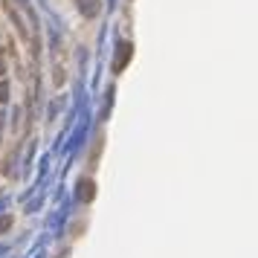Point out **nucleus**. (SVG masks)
Here are the masks:
<instances>
[{
	"instance_id": "nucleus-1",
	"label": "nucleus",
	"mask_w": 258,
	"mask_h": 258,
	"mask_svg": "<svg viewBox=\"0 0 258 258\" xmlns=\"http://www.w3.org/2000/svg\"><path fill=\"white\" fill-rule=\"evenodd\" d=\"M131 52H134V47H131V44H119V55H116V61H113V70H116V73H119L125 64H128Z\"/></svg>"
},
{
	"instance_id": "nucleus-2",
	"label": "nucleus",
	"mask_w": 258,
	"mask_h": 258,
	"mask_svg": "<svg viewBox=\"0 0 258 258\" xmlns=\"http://www.w3.org/2000/svg\"><path fill=\"white\" fill-rule=\"evenodd\" d=\"M79 9H82L87 17H93L99 12V0H79Z\"/></svg>"
},
{
	"instance_id": "nucleus-3",
	"label": "nucleus",
	"mask_w": 258,
	"mask_h": 258,
	"mask_svg": "<svg viewBox=\"0 0 258 258\" xmlns=\"http://www.w3.org/2000/svg\"><path fill=\"white\" fill-rule=\"evenodd\" d=\"M79 197H82V200H90V197H93V183H90V180H87V183H82Z\"/></svg>"
},
{
	"instance_id": "nucleus-4",
	"label": "nucleus",
	"mask_w": 258,
	"mask_h": 258,
	"mask_svg": "<svg viewBox=\"0 0 258 258\" xmlns=\"http://www.w3.org/2000/svg\"><path fill=\"white\" fill-rule=\"evenodd\" d=\"M9 226H12V215H3V218H0V232H6Z\"/></svg>"
},
{
	"instance_id": "nucleus-5",
	"label": "nucleus",
	"mask_w": 258,
	"mask_h": 258,
	"mask_svg": "<svg viewBox=\"0 0 258 258\" xmlns=\"http://www.w3.org/2000/svg\"><path fill=\"white\" fill-rule=\"evenodd\" d=\"M6 96H9V87L0 82V102H6Z\"/></svg>"
},
{
	"instance_id": "nucleus-6",
	"label": "nucleus",
	"mask_w": 258,
	"mask_h": 258,
	"mask_svg": "<svg viewBox=\"0 0 258 258\" xmlns=\"http://www.w3.org/2000/svg\"><path fill=\"white\" fill-rule=\"evenodd\" d=\"M0 76H3V61H0Z\"/></svg>"
}]
</instances>
